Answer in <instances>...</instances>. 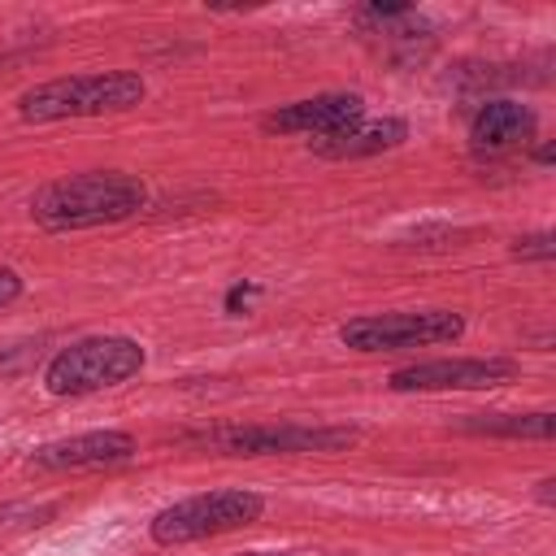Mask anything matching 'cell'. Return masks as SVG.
Instances as JSON below:
<instances>
[{
  "instance_id": "obj_5",
  "label": "cell",
  "mask_w": 556,
  "mask_h": 556,
  "mask_svg": "<svg viewBox=\"0 0 556 556\" xmlns=\"http://www.w3.org/2000/svg\"><path fill=\"white\" fill-rule=\"evenodd\" d=\"M465 334V317L456 308H404V313H369L339 326L343 348L352 352H400L452 343Z\"/></svg>"
},
{
  "instance_id": "obj_17",
  "label": "cell",
  "mask_w": 556,
  "mask_h": 556,
  "mask_svg": "<svg viewBox=\"0 0 556 556\" xmlns=\"http://www.w3.org/2000/svg\"><path fill=\"white\" fill-rule=\"evenodd\" d=\"M239 556H287V552H239Z\"/></svg>"
},
{
  "instance_id": "obj_9",
  "label": "cell",
  "mask_w": 556,
  "mask_h": 556,
  "mask_svg": "<svg viewBox=\"0 0 556 556\" xmlns=\"http://www.w3.org/2000/svg\"><path fill=\"white\" fill-rule=\"evenodd\" d=\"M135 456V439L126 430H87L70 439H52L30 452L35 469H109Z\"/></svg>"
},
{
  "instance_id": "obj_12",
  "label": "cell",
  "mask_w": 556,
  "mask_h": 556,
  "mask_svg": "<svg viewBox=\"0 0 556 556\" xmlns=\"http://www.w3.org/2000/svg\"><path fill=\"white\" fill-rule=\"evenodd\" d=\"M469 434H504V439H552V413H473L465 421Z\"/></svg>"
},
{
  "instance_id": "obj_1",
  "label": "cell",
  "mask_w": 556,
  "mask_h": 556,
  "mask_svg": "<svg viewBox=\"0 0 556 556\" xmlns=\"http://www.w3.org/2000/svg\"><path fill=\"white\" fill-rule=\"evenodd\" d=\"M148 204V187L135 174L122 169H91V174H70L30 195V217L43 230H87L104 222L135 217Z\"/></svg>"
},
{
  "instance_id": "obj_11",
  "label": "cell",
  "mask_w": 556,
  "mask_h": 556,
  "mask_svg": "<svg viewBox=\"0 0 556 556\" xmlns=\"http://www.w3.org/2000/svg\"><path fill=\"white\" fill-rule=\"evenodd\" d=\"M534 126H539L534 109H526V104H517V100H486V104L473 113L469 139H473L478 152L500 156V152L521 148V143L534 135Z\"/></svg>"
},
{
  "instance_id": "obj_16",
  "label": "cell",
  "mask_w": 556,
  "mask_h": 556,
  "mask_svg": "<svg viewBox=\"0 0 556 556\" xmlns=\"http://www.w3.org/2000/svg\"><path fill=\"white\" fill-rule=\"evenodd\" d=\"M552 486H556L552 478H543V482H539V500H543V504H552Z\"/></svg>"
},
{
  "instance_id": "obj_14",
  "label": "cell",
  "mask_w": 556,
  "mask_h": 556,
  "mask_svg": "<svg viewBox=\"0 0 556 556\" xmlns=\"http://www.w3.org/2000/svg\"><path fill=\"white\" fill-rule=\"evenodd\" d=\"M252 295H256V287H248V282L230 287V295H226V313H239V304H248Z\"/></svg>"
},
{
  "instance_id": "obj_10",
  "label": "cell",
  "mask_w": 556,
  "mask_h": 556,
  "mask_svg": "<svg viewBox=\"0 0 556 556\" xmlns=\"http://www.w3.org/2000/svg\"><path fill=\"white\" fill-rule=\"evenodd\" d=\"M408 139V122L404 117H356L352 126L313 139V152L326 161H356V156H378L391 152Z\"/></svg>"
},
{
  "instance_id": "obj_3",
  "label": "cell",
  "mask_w": 556,
  "mask_h": 556,
  "mask_svg": "<svg viewBox=\"0 0 556 556\" xmlns=\"http://www.w3.org/2000/svg\"><path fill=\"white\" fill-rule=\"evenodd\" d=\"M143 361H148L143 348L126 334H87L48 361L43 387L52 395H91V391L135 378L143 369Z\"/></svg>"
},
{
  "instance_id": "obj_2",
  "label": "cell",
  "mask_w": 556,
  "mask_h": 556,
  "mask_svg": "<svg viewBox=\"0 0 556 556\" xmlns=\"http://www.w3.org/2000/svg\"><path fill=\"white\" fill-rule=\"evenodd\" d=\"M148 96L143 74L135 70H100V74H70L35 83L17 96L22 122H61V117H104L126 113Z\"/></svg>"
},
{
  "instance_id": "obj_4",
  "label": "cell",
  "mask_w": 556,
  "mask_h": 556,
  "mask_svg": "<svg viewBox=\"0 0 556 556\" xmlns=\"http://www.w3.org/2000/svg\"><path fill=\"white\" fill-rule=\"evenodd\" d=\"M261 513H265V500H261L256 491L222 486V491L187 495V500L161 508V513L148 521V534H152V543H161V547H182V543H195V539H213V534L252 526Z\"/></svg>"
},
{
  "instance_id": "obj_8",
  "label": "cell",
  "mask_w": 556,
  "mask_h": 556,
  "mask_svg": "<svg viewBox=\"0 0 556 556\" xmlns=\"http://www.w3.org/2000/svg\"><path fill=\"white\" fill-rule=\"evenodd\" d=\"M356 117H365V100L356 91H321V96L274 109L261 126L269 135H317L321 139V135H334V130L352 126Z\"/></svg>"
},
{
  "instance_id": "obj_6",
  "label": "cell",
  "mask_w": 556,
  "mask_h": 556,
  "mask_svg": "<svg viewBox=\"0 0 556 556\" xmlns=\"http://www.w3.org/2000/svg\"><path fill=\"white\" fill-rule=\"evenodd\" d=\"M204 447L230 456H291V452H339L361 439L356 426H308V421H278V426H217L195 434Z\"/></svg>"
},
{
  "instance_id": "obj_7",
  "label": "cell",
  "mask_w": 556,
  "mask_h": 556,
  "mask_svg": "<svg viewBox=\"0 0 556 556\" xmlns=\"http://www.w3.org/2000/svg\"><path fill=\"white\" fill-rule=\"evenodd\" d=\"M517 378L508 356H439L404 365L387 378L391 391H491Z\"/></svg>"
},
{
  "instance_id": "obj_15",
  "label": "cell",
  "mask_w": 556,
  "mask_h": 556,
  "mask_svg": "<svg viewBox=\"0 0 556 556\" xmlns=\"http://www.w3.org/2000/svg\"><path fill=\"white\" fill-rule=\"evenodd\" d=\"M552 156H556V148H552V143H543V148H539V152H534V161H539V165H547V161H552Z\"/></svg>"
},
{
  "instance_id": "obj_13",
  "label": "cell",
  "mask_w": 556,
  "mask_h": 556,
  "mask_svg": "<svg viewBox=\"0 0 556 556\" xmlns=\"http://www.w3.org/2000/svg\"><path fill=\"white\" fill-rule=\"evenodd\" d=\"M513 256H521V261H552V256H556V243H552V235H547V230H539V235L517 239Z\"/></svg>"
}]
</instances>
